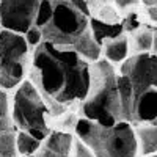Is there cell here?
<instances>
[{"instance_id":"cell-9","label":"cell","mask_w":157,"mask_h":157,"mask_svg":"<svg viewBox=\"0 0 157 157\" xmlns=\"http://www.w3.org/2000/svg\"><path fill=\"white\" fill-rule=\"evenodd\" d=\"M74 146V137L68 132H50L41 143L36 157H71Z\"/></svg>"},{"instance_id":"cell-18","label":"cell","mask_w":157,"mask_h":157,"mask_svg":"<svg viewBox=\"0 0 157 157\" xmlns=\"http://www.w3.org/2000/svg\"><path fill=\"white\" fill-rule=\"evenodd\" d=\"M52 17H54V3L47 2V0H43V2L39 3V8H38L35 27H38L39 30H43L46 25L52 21Z\"/></svg>"},{"instance_id":"cell-11","label":"cell","mask_w":157,"mask_h":157,"mask_svg":"<svg viewBox=\"0 0 157 157\" xmlns=\"http://www.w3.org/2000/svg\"><path fill=\"white\" fill-rule=\"evenodd\" d=\"M90 30H91V33H93L94 41L101 47H104L109 41H113V39L124 35L123 22L109 24V22H104V21H101L98 17H91L90 19Z\"/></svg>"},{"instance_id":"cell-1","label":"cell","mask_w":157,"mask_h":157,"mask_svg":"<svg viewBox=\"0 0 157 157\" xmlns=\"http://www.w3.org/2000/svg\"><path fill=\"white\" fill-rule=\"evenodd\" d=\"M91 63L75 52L58 50L43 41L35 52L29 80L46 101L52 116H60L74 104H82L90 90Z\"/></svg>"},{"instance_id":"cell-3","label":"cell","mask_w":157,"mask_h":157,"mask_svg":"<svg viewBox=\"0 0 157 157\" xmlns=\"http://www.w3.org/2000/svg\"><path fill=\"white\" fill-rule=\"evenodd\" d=\"M75 135L94 157H137L138 152L137 134L126 121L107 127L80 118L75 123Z\"/></svg>"},{"instance_id":"cell-8","label":"cell","mask_w":157,"mask_h":157,"mask_svg":"<svg viewBox=\"0 0 157 157\" xmlns=\"http://www.w3.org/2000/svg\"><path fill=\"white\" fill-rule=\"evenodd\" d=\"M38 0H2L0 2V27L25 36L35 27L39 8Z\"/></svg>"},{"instance_id":"cell-27","label":"cell","mask_w":157,"mask_h":157,"mask_svg":"<svg viewBox=\"0 0 157 157\" xmlns=\"http://www.w3.org/2000/svg\"><path fill=\"white\" fill-rule=\"evenodd\" d=\"M30 157H36V155H30Z\"/></svg>"},{"instance_id":"cell-17","label":"cell","mask_w":157,"mask_h":157,"mask_svg":"<svg viewBox=\"0 0 157 157\" xmlns=\"http://www.w3.org/2000/svg\"><path fill=\"white\" fill-rule=\"evenodd\" d=\"M154 46V35L151 30H137L134 32V49L138 54H149Z\"/></svg>"},{"instance_id":"cell-13","label":"cell","mask_w":157,"mask_h":157,"mask_svg":"<svg viewBox=\"0 0 157 157\" xmlns=\"http://www.w3.org/2000/svg\"><path fill=\"white\" fill-rule=\"evenodd\" d=\"M102 54L105 57V60L109 63H124L127 60L129 55V41L127 38L123 35L120 38L109 41L102 49Z\"/></svg>"},{"instance_id":"cell-16","label":"cell","mask_w":157,"mask_h":157,"mask_svg":"<svg viewBox=\"0 0 157 157\" xmlns=\"http://www.w3.org/2000/svg\"><path fill=\"white\" fill-rule=\"evenodd\" d=\"M41 143L43 141L36 140L35 137H32L27 132H21V130L17 132V151H19V154H22L25 157H30L35 152H38L39 148H41Z\"/></svg>"},{"instance_id":"cell-21","label":"cell","mask_w":157,"mask_h":157,"mask_svg":"<svg viewBox=\"0 0 157 157\" xmlns=\"http://www.w3.org/2000/svg\"><path fill=\"white\" fill-rule=\"evenodd\" d=\"M123 27H124V32H129V33H134L138 30L140 27V22L137 21V16H127L124 21H123Z\"/></svg>"},{"instance_id":"cell-15","label":"cell","mask_w":157,"mask_h":157,"mask_svg":"<svg viewBox=\"0 0 157 157\" xmlns=\"http://www.w3.org/2000/svg\"><path fill=\"white\" fill-rule=\"evenodd\" d=\"M17 132L19 130L14 129L0 134V157H19Z\"/></svg>"},{"instance_id":"cell-19","label":"cell","mask_w":157,"mask_h":157,"mask_svg":"<svg viewBox=\"0 0 157 157\" xmlns=\"http://www.w3.org/2000/svg\"><path fill=\"white\" fill-rule=\"evenodd\" d=\"M25 41H27V44L35 50L39 44L43 43V32L39 30L38 27H33L32 30H29L27 35H25Z\"/></svg>"},{"instance_id":"cell-4","label":"cell","mask_w":157,"mask_h":157,"mask_svg":"<svg viewBox=\"0 0 157 157\" xmlns=\"http://www.w3.org/2000/svg\"><path fill=\"white\" fill-rule=\"evenodd\" d=\"M11 113L17 130L30 134L39 141H44L52 132L49 124V116H52V113L30 80H25L14 90Z\"/></svg>"},{"instance_id":"cell-24","label":"cell","mask_w":157,"mask_h":157,"mask_svg":"<svg viewBox=\"0 0 157 157\" xmlns=\"http://www.w3.org/2000/svg\"><path fill=\"white\" fill-rule=\"evenodd\" d=\"M143 5H146L148 8H157V2H155V0H145Z\"/></svg>"},{"instance_id":"cell-23","label":"cell","mask_w":157,"mask_h":157,"mask_svg":"<svg viewBox=\"0 0 157 157\" xmlns=\"http://www.w3.org/2000/svg\"><path fill=\"white\" fill-rule=\"evenodd\" d=\"M148 14L152 21H157V8H148Z\"/></svg>"},{"instance_id":"cell-12","label":"cell","mask_w":157,"mask_h":157,"mask_svg":"<svg viewBox=\"0 0 157 157\" xmlns=\"http://www.w3.org/2000/svg\"><path fill=\"white\" fill-rule=\"evenodd\" d=\"M72 52L78 54L83 60H86L88 63H96L101 60V55H102V47L94 41L93 38V33L91 30H88L80 39H78V43L74 46Z\"/></svg>"},{"instance_id":"cell-6","label":"cell","mask_w":157,"mask_h":157,"mask_svg":"<svg viewBox=\"0 0 157 157\" xmlns=\"http://www.w3.org/2000/svg\"><path fill=\"white\" fill-rule=\"evenodd\" d=\"M54 3V17L41 30L43 41L54 44L58 50L72 52L74 46L78 43L90 30V17L83 16L69 2H52Z\"/></svg>"},{"instance_id":"cell-26","label":"cell","mask_w":157,"mask_h":157,"mask_svg":"<svg viewBox=\"0 0 157 157\" xmlns=\"http://www.w3.org/2000/svg\"><path fill=\"white\" fill-rule=\"evenodd\" d=\"M151 157H157V154H154V155H151Z\"/></svg>"},{"instance_id":"cell-28","label":"cell","mask_w":157,"mask_h":157,"mask_svg":"<svg viewBox=\"0 0 157 157\" xmlns=\"http://www.w3.org/2000/svg\"><path fill=\"white\" fill-rule=\"evenodd\" d=\"M0 30H2V27H0Z\"/></svg>"},{"instance_id":"cell-7","label":"cell","mask_w":157,"mask_h":157,"mask_svg":"<svg viewBox=\"0 0 157 157\" xmlns=\"http://www.w3.org/2000/svg\"><path fill=\"white\" fill-rule=\"evenodd\" d=\"M120 74L129 78L135 101L148 91L157 90V55L137 54L129 57L121 64Z\"/></svg>"},{"instance_id":"cell-2","label":"cell","mask_w":157,"mask_h":157,"mask_svg":"<svg viewBox=\"0 0 157 157\" xmlns=\"http://www.w3.org/2000/svg\"><path fill=\"white\" fill-rule=\"evenodd\" d=\"M80 112L85 120L107 127L123 121L118 74L107 60L91 63L90 90L86 99L80 104Z\"/></svg>"},{"instance_id":"cell-10","label":"cell","mask_w":157,"mask_h":157,"mask_svg":"<svg viewBox=\"0 0 157 157\" xmlns=\"http://www.w3.org/2000/svg\"><path fill=\"white\" fill-rule=\"evenodd\" d=\"M157 120V90H151L134 101L132 123H154Z\"/></svg>"},{"instance_id":"cell-20","label":"cell","mask_w":157,"mask_h":157,"mask_svg":"<svg viewBox=\"0 0 157 157\" xmlns=\"http://www.w3.org/2000/svg\"><path fill=\"white\" fill-rule=\"evenodd\" d=\"M72 155L74 157H94V154L91 152L83 143L78 140V138H75L74 140V146H72Z\"/></svg>"},{"instance_id":"cell-5","label":"cell","mask_w":157,"mask_h":157,"mask_svg":"<svg viewBox=\"0 0 157 157\" xmlns=\"http://www.w3.org/2000/svg\"><path fill=\"white\" fill-rule=\"evenodd\" d=\"M33 52L25 36L0 30V88L16 90L25 82L32 69Z\"/></svg>"},{"instance_id":"cell-22","label":"cell","mask_w":157,"mask_h":157,"mask_svg":"<svg viewBox=\"0 0 157 157\" xmlns=\"http://www.w3.org/2000/svg\"><path fill=\"white\" fill-rule=\"evenodd\" d=\"M137 2H134V0H126V2H123V0H118V2H115V5L118 6V8H127V6H130V5H135Z\"/></svg>"},{"instance_id":"cell-25","label":"cell","mask_w":157,"mask_h":157,"mask_svg":"<svg viewBox=\"0 0 157 157\" xmlns=\"http://www.w3.org/2000/svg\"><path fill=\"white\" fill-rule=\"evenodd\" d=\"M152 49H154V55H157V33L154 35V46H152Z\"/></svg>"},{"instance_id":"cell-14","label":"cell","mask_w":157,"mask_h":157,"mask_svg":"<svg viewBox=\"0 0 157 157\" xmlns=\"http://www.w3.org/2000/svg\"><path fill=\"white\" fill-rule=\"evenodd\" d=\"M137 140L143 155H154L157 151V124L137 129Z\"/></svg>"}]
</instances>
